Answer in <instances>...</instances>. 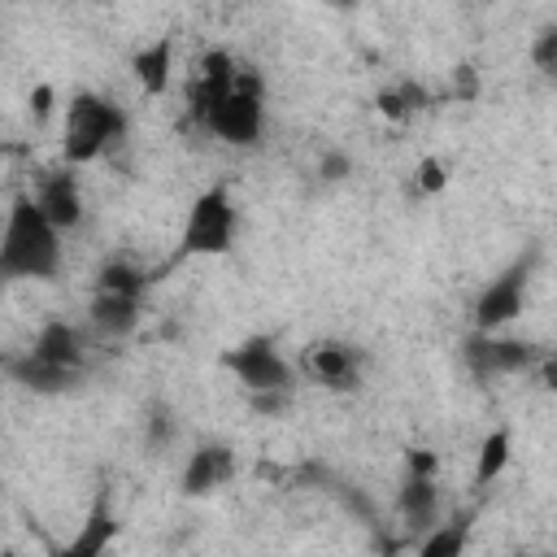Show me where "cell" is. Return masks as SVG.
<instances>
[{"instance_id": "5b68a950", "label": "cell", "mask_w": 557, "mask_h": 557, "mask_svg": "<svg viewBox=\"0 0 557 557\" xmlns=\"http://www.w3.org/2000/svg\"><path fill=\"white\" fill-rule=\"evenodd\" d=\"M222 366L231 370V379L248 392V396H287L296 374L287 366V357L274 348V339L265 335H252V339H239L235 348L222 352Z\"/></svg>"}, {"instance_id": "ac0fdd59", "label": "cell", "mask_w": 557, "mask_h": 557, "mask_svg": "<svg viewBox=\"0 0 557 557\" xmlns=\"http://www.w3.org/2000/svg\"><path fill=\"white\" fill-rule=\"evenodd\" d=\"M113 535H117V522H113L109 505H104V500H96V509L87 513L83 531L65 544V553H70V557H96V553H104V544H109Z\"/></svg>"}, {"instance_id": "7402d4cb", "label": "cell", "mask_w": 557, "mask_h": 557, "mask_svg": "<svg viewBox=\"0 0 557 557\" xmlns=\"http://www.w3.org/2000/svg\"><path fill=\"white\" fill-rule=\"evenodd\" d=\"M413 174H418V191H426V196L444 191V183H448V174H444V165H440L435 157H422Z\"/></svg>"}, {"instance_id": "277c9868", "label": "cell", "mask_w": 557, "mask_h": 557, "mask_svg": "<svg viewBox=\"0 0 557 557\" xmlns=\"http://www.w3.org/2000/svg\"><path fill=\"white\" fill-rule=\"evenodd\" d=\"M205 131H213L222 144L231 148H257L261 144V131H265V100H261V83L257 74L239 70L235 87L200 117Z\"/></svg>"}, {"instance_id": "52a82bcc", "label": "cell", "mask_w": 557, "mask_h": 557, "mask_svg": "<svg viewBox=\"0 0 557 557\" xmlns=\"http://www.w3.org/2000/svg\"><path fill=\"white\" fill-rule=\"evenodd\" d=\"M466 366L479 379H496V374H518L535 366V348L522 339H505L496 331H474L466 339Z\"/></svg>"}, {"instance_id": "603a6c76", "label": "cell", "mask_w": 557, "mask_h": 557, "mask_svg": "<svg viewBox=\"0 0 557 557\" xmlns=\"http://www.w3.org/2000/svg\"><path fill=\"white\" fill-rule=\"evenodd\" d=\"M174 435H178V426H174L170 409H161V405H157V409H152V418H148V444H152V448H165Z\"/></svg>"}, {"instance_id": "cb8c5ba5", "label": "cell", "mask_w": 557, "mask_h": 557, "mask_svg": "<svg viewBox=\"0 0 557 557\" xmlns=\"http://www.w3.org/2000/svg\"><path fill=\"white\" fill-rule=\"evenodd\" d=\"M352 174V157L348 152H326L322 157V178L326 183H339V178H348Z\"/></svg>"}, {"instance_id": "5bb4252c", "label": "cell", "mask_w": 557, "mask_h": 557, "mask_svg": "<svg viewBox=\"0 0 557 557\" xmlns=\"http://www.w3.org/2000/svg\"><path fill=\"white\" fill-rule=\"evenodd\" d=\"M396 513L405 518V527L413 531H426L440 513V487H435V474H409L400 483V496H396Z\"/></svg>"}, {"instance_id": "d4e9b609", "label": "cell", "mask_w": 557, "mask_h": 557, "mask_svg": "<svg viewBox=\"0 0 557 557\" xmlns=\"http://www.w3.org/2000/svg\"><path fill=\"white\" fill-rule=\"evenodd\" d=\"M409 474H435V453L413 448V453H409Z\"/></svg>"}, {"instance_id": "4316f807", "label": "cell", "mask_w": 557, "mask_h": 557, "mask_svg": "<svg viewBox=\"0 0 557 557\" xmlns=\"http://www.w3.org/2000/svg\"><path fill=\"white\" fill-rule=\"evenodd\" d=\"M4 370H9V357H4V348H0V379H4Z\"/></svg>"}, {"instance_id": "7c38bea8", "label": "cell", "mask_w": 557, "mask_h": 557, "mask_svg": "<svg viewBox=\"0 0 557 557\" xmlns=\"http://www.w3.org/2000/svg\"><path fill=\"white\" fill-rule=\"evenodd\" d=\"M231 474H235V453L226 444H200L183 466V492L187 496H209L222 483H231Z\"/></svg>"}, {"instance_id": "44dd1931", "label": "cell", "mask_w": 557, "mask_h": 557, "mask_svg": "<svg viewBox=\"0 0 557 557\" xmlns=\"http://www.w3.org/2000/svg\"><path fill=\"white\" fill-rule=\"evenodd\" d=\"M531 61H535V70H544V74L557 70V26H544V30L535 35V44H531Z\"/></svg>"}, {"instance_id": "484cf974", "label": "cell", "mask_w": 557, "mask_h": 557, "mask_svg": "<svg viewBox=\"0 0 557 557\" xmlns=\"http://www.w3.org/2000/svg\"><path fill=\"white\" fill-rule=\"evenodd\" d=\"M30 109L44 117V113L52 109V87H35V91H30Z\"/></svg>"}, {"instance_id": "30bf717a", "label": "cell", "mask_w": 557, "mask_h": 557, "mask_svg": "<svg viewBox=\"0 0 557 557\" xmlns=\"http://www.w3.org/2000/svg\"><path fill=\"white\" fill-rule=\"evenodd\" d=\"M305 370H309L322 387H331V392H352V387L361 383V357H357V348L335 344V339L313 344V348L305 352Z\"/></svg>"}, {"instance_id": "83f0119b", "label": "cell", "mask_w": 557, "mask_h": 557, "mask_svg": "<svg viewBox=\"0 0 557 557\" xmlns=\"http://www.w3.org/2000/svg\"><path fill=\"white\" fill-rule=\"evenodd\" d=\"M339 4H352V0H339Z\"/></svg>"}, {"instance_id": "9c48e42d", "label": "cell", "mask_w": 557, "mask_h": 557, "mask_svg": "<svg viewBox=\"0 0 557 557\" xmlns=\"http://www.w3.org/2000/svg\"><path fill=\"white\" fill-rule=\"evenodd\" d=\"M35 205L44 209V218L57 231H74L83 222V191H78V178L70 170H48L35 187Z\"/></svg>"}, {"instance_id": "e0dca14e", "label": "cell", "mask_w": 557, "mask_h": 557, "mask_svg": "<svg viewBox=\"0 0 557 557\" xmlns=\"http://www.w3.org/2000/svg\"><path fill=\"white\" fill-rule=\"evenodd\" d=\"M509 453H513V435L505 426L487 431L483 444H479V457H474V487L496 483L505 474V466H509Z\"/></svg>"}, {"instance_id": "3957f363", "label": "cell", "mask_w": 557, "mask_h": 557, "mask_svg": "<svg viewBox=\"0 0 557 557\" xmlns=\"http://www.w3.org/2000/svg\"><path fill=\"white\" fill-rule=\"evenodd\" d=\"M235 226H239V213H235L231 191L222 183L205 187L187 209V222H183V235H178V257H222V252H231Z\"/></svg>"}, {"instance_id": "7a4b0ae2", "label": "cell", "mask_w": 557, "mask_h": 557, "mask_svg": "<svg viewBox=\"0 0 557 557\" xmlns=\"http://www.w3.org/2000/svg\"><path fill=\"white\" fill-rule=\"evenodd\" d=\"M126 135V109L113 104L100 91H78L65 104L61 117V152L70 165H91L109 148H117Z\"/></svg>"}, {"instance_id": "ffe728a7", "label": "cell", "mask_w": 557, "mask_h": 557, "mask_svg": "<svg viewBox=\"0 0 557 557\" xmlns=\"http://www.w3.org/2000/svg\"><path fill=\"white\" fill-rule=\"evenodd\" d=\"M96 287H104V292H131V296H144L148 278H144V270H139V265H131V261L113 257V261H104V265H100Z\"/></svg>"}, {"instance_id": "4fadbf2b", "label": "cell", "mask_w": 557, "mask_h": 557, "mask_svg": "<svg viewBox=\"0 0 557 557\" xmlns=\"http://www.w3.org/2000/svg\"><path fill=\"white\" fill-rule=\"evenodd\" d=\"M131 74H135L139 91L161 96V91L170 87V78H174V39H170V35H161V39L144 44V48L131 57Z\"/></svg>"}, {"instance_id": "2e32d148", "label": "cell", "mask_w": 557, "mask_h": 557, "mask_svg": "<svg viewBox=\"0 0 557 557\" xmlns=\"http://www.w3.org/2000/svg\"><path fill=\"white\" fill-rule=\"evenodd\" d=\"M83 331L70 326V322H44L30 352L44 357V361H57V366H70V370H83Z\"/></svg>"}, {"instance_id": "8fae6325", "label": "cell", "mask_w": 557, "mask_h": 557, "mask_svg": "<svg viewBox=\"0 0 557 557\" xmlns=\"http://www.w3.org/2000/svg\"><path fill=\"white\" fill-rule=\"evenodd\" d=\"M139 309H144V296L96 287V292H91V305H87V322H91L96 335L122 339V335H131V331L139 326Z\"/></svg>"}, {"instance_id": "ba28073f", "label": "cell", "mask_w": 557, "mask_h": 557, "mask_svg": "<svg viewBox=\"0 0 557 557\" xmlns=\"http://www.w3.org/2000/svg\"><path fill=\"white\" fill-rule=\"evenodd\" d=\"M235 78H239V65H235V57L231 52H222V48H209L200 61H196V70H191V87H187V104H191V117L200 122L231 87H235Z\"/></svg>"}, {"instance_id": "d6986e66", "label": "cell", "mask_w": 557, "mask_h": 557, "mask_svg": "<svg viewBox=\"0 0 557 557\" xmlns=\"http://www.w3.org/2000/svg\"><path fill=\"white\" fill-rule=\"evenodd\" d=\"M426 531H431V535L418 540V553H422V557H457V553L466 548L470 522H431Z\"/></svg>"}, {"instance_id": "9a60e30c", "label": "cell", "mask_w": 557, "mask_h": 557, "mask_svg": "<svg viewBox=\"0 0 557 557\" xmlns=\"http://www.w3.org/2000/svg\"><path fill=\"white\" fill-rule=\"evenodd\" d=\"M9 370H13V379H17L22 387H30V392H39V396L70 392V387L78 383V374H83V370H70V366L44 361V357H35V352H26L22 361H9Z\"/></svg>"}, {"instance_id": "6da1fadb", "label": "cell", "mask_w": 557, "mask_h": 557, "mask_svg": "<svg viewBox=\"0 0 557 557\" xmlns=\"http://www.w3.org/2000/svg\"><path fill=\"white\" fill-rule=\"evenodd\" d=\"M61 270V231L35 196H17L0 222V283H48Z\"/></svg>"}, {"instance_id": "8992f818", "label": "cell", "mask_w": 557, "mask_h": 557, "mask_svg": "<svg viewBox=\"0 0 557 557\" xmlns=\"http://www.w3.org/2000/svg\"><path fill=\"white\" fill-rule=\"evenodd\" d=\"M527 261H513L505 274H496L479 300H474V331H500L509 326L518 313H522V300H527Z\"/></svg>"}]
</instances>
